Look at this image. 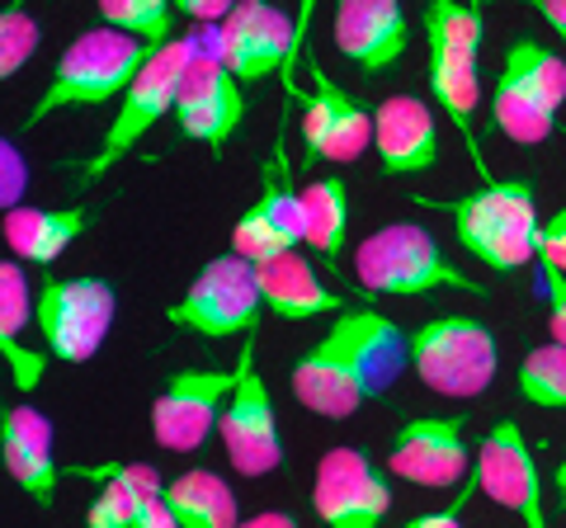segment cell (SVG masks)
<instances>
[{"label":"cell","mask_w":566,"mask_h":528,"mask_svg":"<svg viewBox=\"0 0 566 528\" xmlns=\"http://www.w3.org/2000/svg\"><path fill=\"white\" fill-rule=\"evenodd\" d=\"M166 505L180 519V528H241L237 515V496L218 472L208 467H189L166 486Z\"/></svg>","instance_id":"484cf974"},{"label":"cell","mask_w":566,"mask_h":528,"mask_svg":"<svg viewBox=\"0 0 566 528\" xmlns=\"http://www.w3.org/2000/svg\"><path fill=\"white\" fill-rule=\"evenodd\" d=\"M553 486H557V496H562V509H566V457L557 463V472H553Z\"/></svg>","instance_id":"f35d334b"},{"label":"cell","mask_w":566,"mask_h":528,"mask_svg":"<svg viewBox=\"0 0 566 528\" xmlns=\"http://www.w3.org/2000/svg\"><path fill=\"white\" fill-rule=\"evenodd\" d=\"M237 392V368H180L151 401V439L166 453H193L222 430L227 401Z\"/></svg>","instance_id":"5bb4252c"},{"label":"cell","mask_w":566,"mask_h":528,"mask_svg":"<svg viewBox=\"0 0 566 528\" xmlns=\"http://www.w3.org/2000/svg\"><path fill=\"white\" fill-rule=\"evenodd\" d=\"M307 14H312V0H303L297 20L289 10L264 6V0H237L232 20L222 24V57H227V66H232V76L241 85L270 81L279 66L289 62L293 43L303 39Z\"/></svg>","instance_id":"ac0fdd59"},{"label":"cell","mask_w":566,"mask_h":528,"mask_svg":"<svg viewBox=\"0 0 566 528\" xmlns=\"http://www.w3.org/2000/svg\"><path fill=\"white\" fill-rule=\"evenodd\" d=\"M406 368H411V336L374 307H349L293 363V397L312 415L345 420L378 401Z\"/></svg>","instance_id":"6da1fadb"},{"label":"cell","mask_w":566,"mask_h":528,"mask_svg":"<svg viewBox=\"0 0 566 528\" xmlns=\"http://www.w3.org/2000/svg\"><path fill=\"white\" fill-rule=\"evenodd\" d=\"M453 218V232L486 270L515 274L538 260V208L528 180H486L476 193L439 203Z\"/></svg>","instance_id":"5b68a950"},{"label":"cell","mask_w":566,"mask_h":528,"mask_svg":"<svg viewBox=\"0 0 566 528\" xmlns=\"http://www.w3.org/2000/svg\"><path fill=\"white\" fill-rule=\"evenodd\" d=\"M331 39L359 72L378 76L397 66L411 47V20L397 0H340L331 20Z\"/></svg>","instance_id":"ffe728a7"},{"label":"cell","mask_w":566,"mask_h":528,"mask_svg":"<svg viewBox=\"0 0 566 528\" xmlns=\"http://www.w3.org/2000/svg\"><path fill=\"white\" fill-rule=\"evenodd\" d=\"M538 264H553V270L566 274V208H557V213L538 226Z\"/></svg>","instance_id":"d6a6232c"},{"label":"cell","mask_w":566,"mask_h":528,"mask_svg":"<svg viewBox=\"0 0 566 528\" xmlns=\"http://www.w3.org/2000/svg\"><path fill=\"white\" fill-rule=\"evenodd\" d=\"M0 463L33 505L52 509L57 457H52V425L39 406H0Z\"/></svg>","instance_id":"44dd1931"},{"label":"cell","mask_w":566,"mask_h":528,"mask_svg":"<svg viewBox=\"0 0 566 528\" xmlns=\"http://www.w3.org/2000/svg\"><path fill=\"white\" fill-rule=\"evenodd\" d=\"M312 505L326 528H382L392 509V472L378 467L368 448L335 444L316 463Z\"/></svg>","instance_id":"4fadbf2b"},{"label":"cell","mask_w":566,"mask_h":528,"mask_svg":"<svg viewBox=\"0 0 566 528\" xmlns=\"http://www.w3.org/2000/svg\"><path fill=\"white\" fill-rule=\"evenodd\" d=\"M354 278L374 297H424L444 288L472 297L486 293L472 274H463L439 251L434 232H424L420 222H387L374 236H364L359 251H354Z\"/></svg>","instance_id":"277c9868"},{"label":"cell","mask_w":566,"mask_h":528,"mask_svg":"<svg viewBox=\"0 0 566 528\" xmlns=\"http://www.w3.org/2000/svg\"><path fill=\"white\" fill-rule=\"evenodd\" d=\"M303 241H307L303 189H293L289 161H283V133H279L274 156L260 170V199L232 226V255L251 264H270V260L293 255Z\"/></svg>","instance_id":"9a60e30c"},{"label":"cell","mask_w":566,"mask_h":528,"mask_svg":"<svg viewBox=\"0 0 566 528\" xmlns=\"http://www.w3.org/2000/svg\"><path fill=\"white\" fill-rule=\"evenodd\" d=\"M543 288H547V336L566 349V274L543 264Z\"/></svg>","instance_id":"4dcf8cb0"},{"label":"cell","mask_w":566,"mask_h":528,"mask_svg":"<svg viewBox=\"0 0 566 528\" xmlns=\"http://www.w3.org/2000/svg\"><path fill=\"white\" fill-rule=\"evenodd\" d=\"M241 528H297V519L283 515V509H264V515H251Z\"/></svg>","instance_id":"74e56055"},{"label":"cell","mask_w":566,"mask_h":528,"mask_svg":"<svg viewBox=\"0 0 566 528\" xmlns=\"http://www.w3.org/2000/svg\"><path fill=\"white\" fill-rule=\"evenodd\" d=\"M185 72H189V33L175 39L170 47H161L147 66H142V76L128 85V95L118 99V114L109 118V128H104L99 151L81 166V184L104 180L118 161H128V156L142 147V137H147L156 123L175 118V99H180Z\"/></svg>","instance_id":"9c48e42d"},{"label":"cell","mask_w":566,"mask_h":528,"mask_svg":"<svg viewBox=\"0 0 566 528\" xmlns=\"http://www.w3.org/2000/svg\"><path fill=\"white\" fill-rule=\"evenodd\" d=\"M566 104V62L538 39H515L505 47L501 76L491 91V128L520 147L553 137L557 109Z\"/></svg>","instance_id":"8992f818"},{"label":"cell","mask_w":566,"mask_h":528,"mask_svg":"<svg viewBox=\"0 0 566 528\" xmlns=\"http://www.w3.org/2000/svg\"><path fill=\"white\" fill-rule=\"evenodd\" d=\"M99 24H109L147 47L175 43V6L170 0H99Z\"/></svg>","instance_id":"83f0119b"},{"label":"cell","mask_w":566,"mask_h":528,"mask_svg":"<svg viewBox=\"0 0 566 528\" xmlns=\"http://www.w3.org/2000/svg\"><path fill=\"white\" fill-rule=\"evenodd\" d=\"M472 490H476V477L468 486H458V496L444 505V509H430V515H416V519H406L401 528H463V509L472 500Z\"/></svg>","instance_id":"836d02e7"},{"label":"cell","mask_w":566,"mask_h":528,"mask_svg":"<svg viewBox=\"0 0 566 528\" xmlns=\"http://www.w3.org/2000/svg\"><path fill=\"white\" fill-rule=\"evenodd\" d=\"M520 397L538 411H566V349L538 345L520 363Z\"/></svg>","instance_id":"f1b7e54d"},{"label":"cell","mask_w":566,"mask_h":528,"mask_svg":"<svg viewBox=\"0 0 566 528\" xmlns=\"http://www.w3.org/2000/svg\"><path fill=\"white\" fill-rule=\"evenodd\" d=\"M303 213H307V245L326 264H340L349 232V189L340 175H316V180L303 184Z\"/></svg>","instance_id":"4316f807"},{"label":"cell","mask_w":566,"mask_h":528,"mask_svg":"<svg viewBox=\"0 0 566 528\" xmlns=\"http://www.w3.org/2000/svg\"><path fill=\"white\" fill-rule=\"evenodd\" d=\"M114 311H118V297H114L109 278L43 274L39 311H33L39 336H43V355L57 359V363H91L99 355L104 336H109Z\"/></svg>","instance_id":"30bf717a"},{"label":"cell","mask_w":566,"mask_h":528,"mask_svg":"<svg viewBox=\"0 0 566 528\" xmlns=\"http://www.w3.org/2000/svg\"><path fill=\"white\" fill-rule=\"evenodd\" d=\"M482 33H486V14L482 6H463V0H434L424 6V43H430V91L434 104L453 118V128L463 133V147L472 151L482 184L495 180L486 161L476 156V104H482V72H476V52H482Z\"/></svg>","instance_id":"7a4b0ae2"},{"label":"cell","mask_w":566,"mask_h":528,"mask_svg":"<svg viewBox=\"0 0 566 528\" xmlns=\"http://www.w3.org/2000/svg\"><path fill=\"white\" fill-rule=\"evenodd\" d=\"M133 528H180V519H175L170 505H166V490H161V496H151L147 505L137 509V524Z\"/></svg>","instance_id":"d590c367"},{"label":"cell","mask_w":566,"mask_h":528,"mask_svg":"<svg viewBox=\"0 0 566 528\" xmlns=\"http://www.w3.org/2000/svg\"><path fill=\"white\" fill-rule=\"evenodd\" d=\"M255 345H260V326L245 336L241 359H237V392L227 401L222 415V448L232 457V467L241 477H270L283 467V439H279V420H274V397L260 378L255 363Z\"/></svg>","instance_id":"7c38bea8"},{"label":"cell","mask_w":566,"mask_h":528,"mask_svg":"<svg viewBox=\"0 0 566 528\" xmlns=\"http://www.w3.org/2000/svg\"><path fill=\"white\" fill-rule=\"evenodd\" d=\"M374 151L382 175H420L439 166V118L416 95H392L374 109Z\"/></svg>","instance_id":"7402d4cb"},{"label":"cell","mask_w":566,"mask_h":528,"mask_svg":"<svg viewBox=\"0 0 566 528\" xmlns=\"http://www.w3.org/2000/svg\"><path fill=\"white\" fill-rule=\"evenodd\" d=\"M0 166H6V180H0V208H6V213H14V208H24L20 199H24L29 170H24V161H20V151H14L10 137L0 142Z\"/></svg>","instance_id":"1f68e13d"},{"label":"cell","mask_w":566,"mask_h":528,"mask_svg":"<svg viewBox=\"0 0 566 528\" xmlns=\"http://www.w3.org/2000/svg\"><path fill=\"white\" fill-rule=\"evenodd\" d=\"M39 311V297H29V278L20 260H0V359L10 368V382L20 392H39L48 373V355L24 345V326Z\"/></svg>","instance_id":"d4e9b609"},{"label":"cell","mask_w":566,"mask_h":528,"mask_svg":"<svg viewBox=\"0 0 566 528\" xmlns=\"http://www.w3.org/2000/svg\"><path fill=\"white\" fill-rule=\"evenodd\" d=\"M476 490L486 500H495L501 509H510L524 528H547L543 515V477L534 463V448H528L524 430L515 420H501L476 439Z\"/></svg>","instance_id":"e0dca14e"},{"label":"cell","mask_w":566,"mask_h":528,"mask_svg":"<svg viewBox=\"0 0 566 528\" xmlns=\"http://www.w3.org/2000/svg\"><path fill=\"white\" fill-rule=\"evenodd\" d=\"M156 57V47L128 39L109 24L76 33V43L62 52L57 72L43 85V95L29 104L24 128H39L62 109H85V104H104L114 95H128V85L142 76V66Z\"/></svg>","instance_id":"3957f363"},{"label":"cell","mask_w":566,"mask_h":528,"mask_svg":"<svg viewBox=\"0 0 566 528\" xmlns=\"http://www.w3.org/2000/svg\"><path fill=\"white\" fill-rule=\"evenodd\" d=\"M501 349L486 321L476 316H434L411 330V373L430 387L434 397L472 401L495 382Z\"/></svg>","instance_id":"52a82bcc"},{"label":"cell","mask_w":566,"mask_h":528,"mask_svg":"<svg viewBox=\"0 0 566 528\" xmlns=\"http://www.w3.org/2000/svg\"><path fill=\"white\" fill-rule=\"evenodd\" d=\"M387 472L411 486L449 490L472 482V444L463 415H416L392 434Z\"/></svg>","instance_id":"2e32d148"},{"label":"cell","mask_w":566,"mask_h":528,"mask_svg":"<svg viewBox=\"0 0 566 528\" xmlns=\"http://www.w3.org/2000/svg\"><path fill=\"white\" fill-rule=\"evenodd\" d=\"M175 14H189L199 24H227L237 10V0H170Z\"/></svg>","instance_id":"e575fe53"},{"label":"cell","mask_w":566,"mask_h":528,"mask_svg":"<svg viewBox=\"0 0 566 528\" xmlns=\"http://www.w3.org/2000/svg\"><path fill=\"white\" fill-rule=\"evenodd\" d=\"M95 222L91 203H66V208H14L6 213V236L10 255L24 264H57L71 245L85 236V226Z\"/></svg>","instance_id":"603a6c76"},{"label":"cell","mask_w":566,"mask_h":528,"mask_svg":"<svg viewBox=\"0 0 566 528\" xmlns=\"http://www.w3.org/2000/svg\"><path fill=\"white\" fill-rule=\"evenodd\" d=\"M534 10H538V20H547V29L566 43V0H538Z\"/></svg>","instance_id":"8d00e7d4"},{"label":"cell","mask_w":566,"mask_h":528,"mask_svg":"<svg viewBox=\"0 0 566 528\" xmlns=\"http://www.w3.org/2000/svg\"><path fill=\"white\" fill-rule=\"evenodd\" d=\"M245 118V91L222 57V24H199L189 33V72L175 99V123L189 142H203L212 156Z\"/></svg>","instance_id":"ba28073f"},{"label":"cell","mask_w":566,"mask_h":528,"mask_svg":"<svg viewBox=\"0 0 566 528\" xmlns=\"http://www.w3.org/2000/svg\"><path fill=\"white\" fill-rule=\"evenodd\" d=\"M260 311H264L260 264L227 251L193 274L180 303L166 307V321L203 340H232V336H251L260 326Z\"/></svg>","instance_id":"8fae6325"},{"label":"cell","mask_w":566,"mask_h":528,"mask_svg":"<svg viewBox=\"0 0 566 528\" xmlns=\"http://www.w3.org/2000/svg\"><path fill=\"white\" fill-rule=\"evenodd\" d=\"M374 147V114L354 95H345L322 66H312V95L303 109V161H359Z\"/></svg>","instance_id":"d6986e66"},{"label":"cell","mask_w":566,"mask_h":528,"mask_svg":"<svg viewBox=\"0 0 566 528\" xmlns=\"http://www.w3.org/2000/svg\"><path fill=\"white\" fill-rule=\"evenodd\" d=\"M39 20L24 10V6H6L0 10V76H20L24 66L33 62V52H39Z\"/></svg>","instance_id":"f546056e"},{"label":"cell","mask_w":566,"mask_h":528,"mask_svg":"<svg viewBox=\"0 0 566 528\" xmlns=\"http://www.w3.org/2000/svg\"><path fill=\"white\" fill-rule=\"evenodd\" d=\"M260 297H264V311H274L279 321H316V316H345L349 311L345 297L335 288H326L297 251L260 264Z\"/></svg>","instance_id":"cb8c5ba5"}]
</instances>
